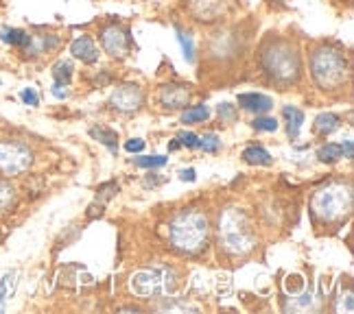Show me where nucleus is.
Instances as JSON below:
<instances>
[{"label":"nucleus","mask_w":354,"mask_h":314,"mask_svg":"<svg viewBox=\"0 0 354 314\" xmlns=\"http://www.w3.org/2000/svg\"><path fill=\"white\" fill-rule=\"evenodd\" d=\"M216 238H219V247L234 257H243L256 249L252 221L248 212L241 208H225L221 212L219 225H216Z\"/></svg>","instance_id":"7ed1b4c3"},{"label":"nucleus","mask_w":354,"mask_h":314,"mask_svg":"<svg viewBox=\"0 0 354 314\" xmlns=\"http://www.w3.org/2000/svg\"><path fill=\"white\" fill-rule=\"evenodd\" d=\"M241 157H243L245 161H248V164H252V166H271V164H274V157L269 155L267 148L256 146V144L245 148Z\"/></svg>","instance_id":"dca6fc26"},{"label":"nucleus","mask_w":354,"mask_h":314,"mask_svg":"<svg viewBox=\"0 0 354 314\" xmlns=\"http://www.w3.org/2000/svg\"><path fill=\"white\" fill-rule=\"evenodd\" d=\"M13 288H16V273H7V275L0 279V308L7 304Z\"/></svg>","instance_id":"a878e982"},{"label":"nucleus","mask_w":354,"mask_h":314,"mask_svg":"<svg viewBox=\"0 0 354 314\" xmlns=\"http://www.w3.org/2000/svg\"><path fill=\"white\" fill-rule=\"evenodd\" d=\"M177 142H180L182 146H186V148H197L199 138L193 131H182V133H177Z\"/></svg>","instance_id":"2f4dec72"},{"label":"nucleus","mask_w":354,"mask_h":314,"mask_svg":"<svg viewBox=\"0 0 354 314\" xmlns=\"http://www.w3.org/2000/svg\"><path fill=\"white\" fill-rule=\"evenodd\" d=\"M310 212L319 223L330 225L344 221L352 212V188L344 181H330L322 186L310 199Z\"/></svg>","instance_id":"39448f33"},{"label":"nucleus","mask_w":354,"mask_h":314,"mask_svg":"<svg viewBox=\"0 0 354 314\" xmlns=\"http://www.w3.org/2000/svg\"><path fill=\"white\" fill-rule=\"evenodd\" d=\"M90 135H92L94 140H99L103 146L110 148L114 155L118 153V133L116 131L107 129V127H92L90 129Z\"/></svg>","instance_id":"a211bd4d"},{"label":"nucleus","mask_w":354,"mask_h":314,"mask_svg":"<svg viewBox=\"0 0 354 314\" xmlns=\"http://www.w3.org/2000/svg\"><path fill=\"white\" fill-rule=\"evenodd\" d=\"M71 52L75 59L84 61V63H97V59H99V48L94 44V39L88 35H81V37L73 39Z\"/></svg>","instance_id":"ddd939ff"},{"label":"nucleus","mask_w":354,"mask_h":314,"mask_svg":"<svg viewBox=\"0 0 354 314\" xmlns=\"http://www.w3.org/2000/svg\"><path fill=\"white\" fill-rule=\"evenodd\" d=\"M0 86H3V81H0Z\"/></svg>","instance_id":"58836bf2"},{"label":"nucleus","mask_w":354,"mask_h":314,"mask_svg":"<svg viewBox=\"0 0 354 314\" xmlns=\"http://www.w3.org/2000/svg\"><path fill=\"white\" fill-rule=\"evenodd\" d=\"M20 99H22L24 105H31V107H37L39 105V97H37V92L33 88H24L20 92Z\"/></svg>","instance_id":"473e14b6"},{"label":"nucleus","mask_w":354,"mask_h":314,"mask_svg":"<svg viewBox=\"0 0 354 314\" xmlns=\"http://www.w3.org/2000/svg\"><path fill=\"white\" fill-rule=\"evenodd\" d=\"M239 107L245 112L252 114H267L271 107H274V99L267 97V94H258V92H245L239 94Z\"/></svg>","instance_id":"f8f14e48"},{"label":"nucleus","mask_w":354,"mask_h":314,"mask_svg":"<svg viewBox=\"0 0 354 314\" xmlns=\"http://www.w3.org/2000/svg\"><path fill=\"white\" fill-rule=\"evenodd\" d=\"M167 161H169V157H162V155L138 157V159H136V166H140V168H160V166H165Z\"/></svg>","instance_id":"c85d7f7f"},{"label":"nucleus","mask_w":354,"mask_h":314,"mask_svg":"<svg viewBox=\"0 0 354 314\" xmlns=\"http://www.w3.org/2000/svg\"><path fill=\"white\" fill-rule=\"evenodd\" d=\"M114 195H118V184H114V181H107V184H103V186L99 188V195H97V199H101V203H105L107 199H112Z\"/></svg>","instance_id":"7c9ffc66"},{"label":"nucleus","mask_w":354,"mask_h":314,"mask_svg":"<svg viewBox=\"0 0 354 314\" xmlns=\"http://www.w3.org/2000/svg\"><path fill=\"white\" fill-rule=\"evenodd\" d=\"M145 103V92L138 84H122L118 86L112 97H110V105L116 112H122V114H131V112H138Z\"/></svg>","instance_id":"9d476101"},{"label":"nucleus","mask_w":354,"mask_h":314,"mask_svg":"<svg viewBox=\"0 0 354 314\" xmlns=\"http://www.w3.org/2000/svg\"><path fill=\"white\" fill-rule=\"evenodd\" d=\"M236 0H186V11L197 22L212 24L225 18L234 9Z\"/></svg>","instance_id":"1a4fd4ad"},{"label":"nucleus","mask_w":354,"mask_h":314,"mask_svg":"<svg viewBox=\"0 0 354 314\" xmlns=\"http://www.w3.org/2000/svg\"><path fill=\"white\" fill-rule=\"evenodd\" d=\"M180 179H182V181H195V170H193V168L182 170V173H180Z\"/></svg>","instance_id":"e433bc0d"},{"label":"nucleus","mask_w":354,"mask_h":314,"mask_svg":"<svg viewBox=\"0 0 354 314\" xmlns=\"http://www.w3.org/2000/svg\"><path fill=\"white\" fill-rule=\"evenodd\" d=\"M342 151H344V157L346 159H352V155H354V144H352V140H346L342 144Z\"/></svg>","instance_id":"c9c22d12"},{"label":"nucleus","mask_w":354,"mask_h":314,"mask_svg":"<svg viewBox=\"0 0 354 314\" xmlns=\"http://www.w3.org/2000/svg\"><path fill=\"white\" fill-rule=\"evenodd\" d=\"M53 77H55V84L68 86L73 79V63L71 61H57L53 66Z\"/></svg>","instance_id":"5701e85b"},{"label":"nucleus","mask_w":354,"mask_h":314,"mask_svg":"<svg viewBox=\"0 0 354 314\" xmlns=\"http://www.w3.org/2000/svg\"><path fill=\"white\" fill-rule=\"evenodd\" d=\"M33 166V151L24 142H0V177H18Z\"/></svg>","instance_id":"0eeeda50"},{"label":"nucleus","mask_w":354,"mask_h":314,"mask_svg":"<svg viewBox=\"0 0 354 314\" xmlns=\"http://www.w3.org/2000/svg\"><path fill=\"white\" fill-rule=\"evenodd\" d=\"M129 286L140 299H167L177 288V273L171 266L140 268L131 275Z\"/></svg>","instance_id":"423d86ee"},{"label":"nucleus","mask_w":354,"mask_h":314,"mask_svg":"<svg viewBox=\"0 0 354 314\" xmlns=\"http://www.w3.org/2000/svg\"><path fill=\"white\" fill-rule=\"evenodd\" d=\"M339 127H342V118H339L337 114L328 112V114H319L315 118V127H313V129H315L317 135H324V138H326V135L335 133Z\"/></svg>","instance_id":"f3484780"},{"label":"nucleus","mask_w":354,"mask_h":314,"mask_svg":"<svg viewBox=\"0 0 354 314\" xmlns=\"http://www.w3.org/2000/svg\"><path fill=\"white\" fill-rule=\"evenodd\" d=\"M310 77L322 92L342 90L348 84L350 63L342 46L337 44H319L310 52Z\"/></svg>","instance_id":"f03ea898"},{"label":"nucleus","mask_w":354,"mask_h":314,"mask_svg":"<svg viewBox=\"0 0 354 314\" xmlns=\"http://www.w3.org/2000/svg\"><path fill=\"white\" fill-rule=\"evenodd\" d=\"M99 42L103 52L110 55L112 59H125L131 52V33L125 24L110 22L99 31Z\"/></svg>","instance_id":"6e6552de"},{"label":"nucleus","mask_w":354,"mask_h":314,"mask_svg":"<svg viewBox=\"0 0 354 314\" xmlns=\"http://www.w3.org/2000/svg\"><path fill=\"white\" fill-rule=\"evenodd\" d=\"M261 68L278 88H291L302 77V55L287 37H269L261 48Z\"/></svg>","instance_id":"f257e3e1"},{"label":"nucleus","mask_w":354,"mask_h":314,"mask_svg":"<svg viewBox=\"0 0 354 314\" xmlns=\"http://www.w3.org/2000/svg\"><path fill=\"white\" fill-rule=\"evenodd\" d=\"M252 127H254L256 131H276V129H278V120H276V118H271V116L258 114V116L252 120Z\"/></svg>","instance_id":"cd10ccee"},{"label":"nucleus","mask_w":354,"mask_h":314,"mask_svg":"<svg viewBox=\"0 0 354 314\" xmlns=\"http://www.w3.org/2000/svg\"><path fill=\"white\" fill-rule=\"evenodd\" d=\"M125 151H127V153H142V151H145V140H140V138L127 140Z\"/></svg>","instance_id":"72a5a7b5"},{"label":"nucleus","mask_w":354,"mask_h":314,"mask_svg":"<svg viewBox=\"0 0 354 314\" xmlns=\"http://www.w3.org/2000/svg\"><path fill=\"white\" fill-rule=\"evenodd\" d=\"M177 148H182V144L177 142V140H173V142L169 144V151H177Z\"/></svg>","instance_id":"4c0bfd02"},{"label":"nucleus","mask_w":354,"mask_h":314,"mask_svg":"<svg viewBox=\"0 0 354 314\" xmlns=\"http://www.w3.org/2000/svg\"><path fill=\"white\" fill-rule=\"evenodd\" d=\"M287 310H293V312H302V310H308L313 308V295L310 293H302V295H291L289 304L284 306Z\"/></svg>","instance_id":"b1692460"},{"label":"nucleus","mask_w":354,"mask_h":314,"mask_svg":"<svg viewBox=\"0 0 354 314\" xmlns=\"http://www.w3.org/2000/svg\"><path fill=\"white\" fill-rule=\"evenodd\" d=\"M282 116L287 120V133L291 140H297L299 131H302V125H304V112L302 109H297L293 105H287L282 107Z\"/></svg>","instance_id":"2eb2a0df"},{"label":"nucleus","mask_w":354,"mask_h":314,"mask_svg":"<svg viewBox=\"0 0 354 314\" xmlns=\"http://www.w3.org/2000/svg\"><path fill=\"white\" fill-rule=\"evenodd\" d=\"M216 112H219L221 122H234L239 118L236 105H230V103H221L219 107H216Z\"/></svg>","instance_id":"c756f323"},{"label":"nucleus","mask_w":354,"mask_h":314,"mask_svg":"<svg viewBox=\"0 0 354 314\" xmlns=\"http://www.w3.org/2000/svg\"><path fill=\"white\" fill-rule=\"evenodd\" d=\"M68 86H62V84H55L53 86V97H57V99H68Z\"/></svg>","instance_id":"f704fd0d"},{"label":"nucleus","mask_w":354,"mask_h":314,"mask_svg":"<svg viewBox=\"0 0 354 314\" xmlns=\"http://www.w3.org/2000/svg\"><path fill=\"white\" fill-rule=\"evenodd\" d=\"M210 118V107L208 105H195L188 107L182 114V122L184 125H199V122H206Z\"/></svg>","instance_id":"aec40b11"},{"label":"nucleus","mask_w":354,"mask_h":314,"mask_svg":"<svg viewBox=\"0 0 354 314\" xmlns=\"http://www.w3.org/2000/svg\"><path fill=\"white\" fill-rule=\"evenodd\" d=\"M177 42H180V46H182L184 59L188 63H193L195 61V44H193V37H190L188 33H184L182 29H177Z\"/></svg>","instance_id":"393cba45"},{"label":"nucleus","mask_w":354,"mask_h":314,"mask_svg":"<svg viewBox=\"0 0 354 314\" xmlns=\"http://www.w3.org/2000/svg\"><path fill=\"white\" fill-rule=\"evenodd\" d=\"M29 35L22 29H11V26H5V29H0V39H3L5 44H11L16 48H24L26 44H29Z\"/></svg>","instance_id":"6ab92c4d"},{"label":"nucleus","mask_w":354,"mask_h":314,"mask_svg":"<svg viewBox=\"0 0 354 314\" xmlns=\"http://www.w3.org/2000/svg\"><path fill=\"white\" fill-rule=\"evenodd\" d=\"M190 97H193V92L184 84H165L158 90V103L162 109H169V112L184 109L190 103Z\"/></svg>","instance_id":"9b49d317"},{"label":"nucleus","mask_w":354,"mask_h":314,"mask_svg":"<svg viewBox=\"0 0 354 314\" xmlns=\"http://www.w3.org/2000/svg\"><path fill=\"white\" fill-rule=\"evenodd\" d=\"M16 203V190L9 181H5V177H0V214L13 208Z\"/></svg>","instance_id":"412c9836"},{"label":"nucleus","mask_w":354,"mask_h":314,"mask_svg":"<svg viewBox=\"0 0 354 314\" xmlns=\"http://www.w3.org/2000/svg\"><path fill=\"white\" fill-rule=\"evenodd\" d=\"M210 240L208 218L199 210H184L169 225V242L175 251L184 255H195L206 249Z\"/></svg>","instance_id":"20e7f679"},{"label":"nucleus","mask_w":354,"mask_h":314,"mask_svg":"<svg viewBox=\"0 0 354 314\" xmlns=\"http://www.w3.org/2000/svg\"><path fill=\"white\" fill-rule=\"evenodd\" d=\"M203 153H216L221 148V138L216 133H206L203 138H199V144H197Z\"/></svg>","instance_id":"bb28decb"},{"label":"nucleus","mask_w":354,"mask_h":314,"mask_svg":"<svg viewBox=\"0 0 354 314\" xmlns=\"http://www.w3.org/2000/svg\"><path fill=\"white\" fill-rule=\"evenodd\" d=\"M59 46V37L53 33H44V35H29V44H26L22 50L26 55H44L50 52Z\"/></svg>","instance_id":"4468645a"},{"label":"nucleus","mask_w":354,"mask_h":314,"mask_svg":"<svg viewBox=\"0 0 354 314\" xmlns=\"http://www.w3.org/2000/svg\"><path fill=\"white\" fill-rule=\"evenodd\" d=\"M342 157H344L342 144H333V142H328V144H324V146L319 148V151H317V159L324 161V164H333V161L342 159Z\"/></svg>","instance_id":"4be33fe9"}]
</instances>
